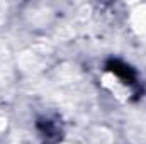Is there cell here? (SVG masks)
I'll return each instance as SVG.
<instances>
[{
    "instance_id": "1",
    "label": "cell",
    "mask_w": 146,
    "mask_h": 144,
    "mask_svg": "<svg viewBox=\"0 0 146 144\" xmlns=\"http://www.w3.org/2000/svg\"><path fill=\"white\" fill-rule=\"evenodd\" d=\"M106 70L109 73H112L115 78H119L121 83H124L126 87L139 88L138 73H136V70L131 65H127V63H124V61H121L117 58H110V59L106 61Z\"/></svg>"
},
{
    "instance_id": "2",
    "label": "cell",
    "mask_w": 146,
    "mask_h": 144,
    "mask_svg": "<svg viewBox=\"0 0 146 144\" xmlns=\"http://www.w3.org/2000/svg\"><path fill=\"white\" fill-rule=\"evenodd\" d=\"M36 129L42 139V144H58L63 137L61 124L51 117H39L36 120Z\"/></svg>"
}]
</instances>
